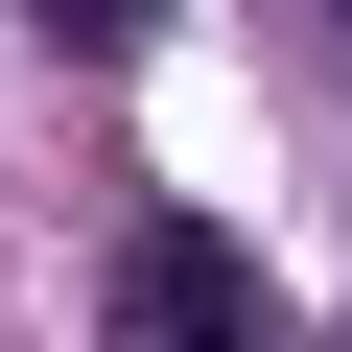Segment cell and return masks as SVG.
Returning a JSON list of instances; mask_svg holds the SVG:
<instances>
[{
	"label": "cell",
	"mask_w": 352,
	"mask_h": 352,
	"mask_svg": "<svg viewBox=\"0 0 352 352\" xmlns=\"http://www.w3.org/2000/svg\"><path fill=\"white\" fill-rule=\"evenodd\" d=\"M118 329H141V352H235V329H258L235 235H212V212H141V235H118Z\"/></svg>",
	"instance_id": "1"
},
{
	"label": "cell",
	"mask_w": 352,
	"mask_h": 352,
	"mask_svg": "<svg viewBox=\"0 0 352 352\" xmlns=\"http://www.w3.org/2000/svg\"><path fill=\"white\" fill-rule=\"evenodd\" d=\"M47 24H94V47H118V24H141V0H47Z\"/></svg>",
	"instance_id": "2"
}]
</instances>
